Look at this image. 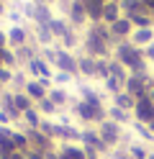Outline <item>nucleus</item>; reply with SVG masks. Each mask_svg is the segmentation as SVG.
<instances>
[{"mask_svg":"<svg viewBox=\"0 0 154 159\" xmlns=\"http://www.w3.org/2000/svg\"><path fill=\"white\" fill-rule=\"evenodd\" d=\"M69 108L80 116V121H85V123H95V126H100L103 121H108V108H105V105H95V103L82 100V98H72Z\"/></svg>","mask_w":154,"mask_h":159,"instance_id":"1","label":"nucleus"},{"mask_svg":"<svg viewBox=\"0 0 154 159\" xmlns=\"http://www.w3.org/2000/svg\"><path fill=\"white\" fill-rule=\"evenodd\" d=\"M82 49H85V54L87 57H92V59H108L110 57V44L105 41L103 36H98V34H85V39H82Z\"/></svg>","mask_w":154,"mask_h":159,"instance_id":"2","label":"nucleus"},{"mask_svg":"<svg viewBox=\"0 0 154 159\" xmlns=\"http://www.w3.org/2000/svg\"><path fill=\"white\" fill-rule=\"evenodd\" d=\"M98 134H100V139H103V141H105V144L113 149V146H118V141H121L123 126H118L116 121H103V123L98 126Z\"/></svg>","mask_w":154,"mask_h":159,"instance_id":"3","label":"nucleus"},{"mask_svg":"<svg viewBox=\"0 0 154 159\" xmlns=\"http://www.w3.org/2000/svg\"><path fill=\"white\" fill-rule=\"evenodd\" d=\"M54 67H57V72H69L72 77H80V69H77V57L72 54V52H67V49H62V46H59V54H57Z\"/></svg>","mask_w":154,"mask_h":159,"instance_id":"4","label":"nucleus"},{"mask_svg":"<svg viewBox=\"0 0 154 159\" xmlns=\"http://www.w3.org/2000/svg\"><path fill=\"white\" fill-rule=\"evenodd\" d=\"M80 141H82V146H92L100 157H103V154H110V146L100 139L98 128H82V139H80Z\"/></svg>","mask_w":154,"mask_h":159,"instance_id":"5","label":"nucleus"},{"mask_svg":"<svg viewBox=\"0 0 154 159\" xmlns=\"http://www.w3.org/2000/svg\"><path fill=\"white\" fill-rule=\"evenodd\" d=\"M133 118H136V123H144V126H149L154 121V103L149 100V95L147 98H139L136 100V108H133Z\"/></svg>","mask_w":154,"mask_h":159,"instance_id":"6","label":"nucleus"},{"mask_svg":"<svg viewBox=\"0 0 154 159\" xmlns=\"http://www.w3.org/2000/svg\"><path fill=\"white\" fill-rule=\"evenodd\" d=\"M67 21H69L72 28L87 23V11H85V3H82V0H72V3H69V8H67Z\"/></svg>","mask_w":154,"mask_h":159,"instance_id":"7","label":"nucleus"},{"mask_svg":"<svg viewBox=\"0 0 154 159\" xmlns=\"http://www.w3.org/2000/svg\"><path fill=\"white\" fill-rule=\"evenodd\" d=\"M28 41H31V34L26 31L23 26H13L8 31V49H13V52L21 49V46H26Z\"/></svg>","mask_w":154,"mask_h":159,"instance_id":"8","label":"nucleus"},{"mask_svg":"<svg viewBox=\"0 0 154 159\" xmlns=\"http://www.w3.org/2000/svg\"><path fill=\"white\" fill-rule=\"evenodd\" d=\"M87 11V21L90 23H103V8H105L108 0H82Z\"/></svg>","mask_w":154,"mask_h":159,"instance_id":"9","label":"nucleus"},{"mask_svg":"<svg viewBox=\"0 0 154 159\" xmlns=\"http://www.w3.org/2000/svg\"><path fill=\"white\" fill-rule=\"evenodd\" d=\"M23 93H26L34 103H41V100H46V98H49V90L39 82V80H28L26 87H23Z\"/></svg>","mask_w":154,"mask_h":159,"instance_id":"10","label":"nucleus"},{"mask_svg":"<svg viewBox=\"0 0 154 159\" xmlns=\"http://www.w3.org/2000/svg\"><path fill=\"white\" fill-rule=\"evenodd\" d=\"M54 11H51V5H36L34 3V16H31V21H34L36 26H49L51 21H54Z\"/></svg>","mask_w":154,"mask_h":159,"instance_id":"11","label":"nucleus"},{"mask_svg":"<svg viewBox=\"0 0 154 159\" xmlns=\"http://www.w3.org/2000/svg\"><path fill=\"white\" fill-rule=\"evenodd\" d=\"M128 41L133 44V46H144L147 49L149 44H154V28H133V34H131V39Z\"/></svg>","mask_w":154,"mask_h":159,"instance_id":"12","label":"nucleus"},{"mask_svg":"<svg viewBox=\"0 0 154 159\" xmlns=\"http://www.w3.org/2000/svg\"><path fill=\"white\" fill-rule=\"evenodd\" d=\"M95 64H98V59H92V57H87V54H80V57H77L80 77H95Z\"/></svg>","mask_w":154,"mask_h":159,"instance_id":"13","label":"nucleus"},{"mask_svg":"<svg viewBox=\"0 0 154 159\" xmlns=\"http://www.w3.org/2000/svg\"><path fill=\"white\" fill-rule=\"evenodd\" d=\"M110 100H113L110 105L121 108V111H128V113H133V108H136V98H131L126 90H123V93H118V95H113Z\"/></svg>","mask_w":154,"mask_h":159,"instance_id":"14","label":"nucleus"},{"mask_svg":"<svg viewBox=\"0 0 154 159\" xmlns=\"http://www.w3.org/2000/svg\"><path fill=\"white\" fill-rule=\"evenodd\" d=\"M118 18H123V11H121V5L118 3H105V8H103V23L110 26V23H116Z\"/></svg>","mask_w":154,"mask_h":159,"instance_id":"15","label":"nucleus"},{"mask_svg":"<svg viewBox=\"0 0 154 159\" xmlns=\"http://www.w3.org/2000/svg\"><path fill=\"white\" fill-rule=\"evenodd\" d=\"M49 100L54 103L57 108H67L72 103V98H69V93L64 90V87H51L49 90Z\"/></svg>","mask_w":154,"mask_h":159,"instance_id":"16","label":"nucleus"},{"mask_svg":"<svg viewBox=\"0 0 154 159\" xmlns=\"http://www.w3.org/2000/svg\"><path fill=\"white\" fill-rule=\"evenodd\" d=\"M34 39H36V44L44 49V46H51V41H54V34H51L49 26H36V28H34Z\"/></svg>","mask_w":154,"mask_h":159,"instance_id":"17","label":"nucleus"},{"mask_svg":"<svg viewBox=\"0 0 154 159\" xmlns=\"http://www.w3.org/2000/svg\"><path fill=\"white\" fill-rule=\"evenodd\" d=\"M41 121H44V118H41L39 108L34 105L31 111H26V113H23V121H21V126H23V128H39V126H41Z\"/></svg>","mask_w":154,"mask_h":159,"instance_id":"18","label":"nucleus"},{"mask_svg":"<svg viewBox=\"0 0 154 159\" xmlns=\"http://www.w3.org/2000/svg\"><path fill=\"white\" fill-rule=\"evenodd\" d=\"M108 121H116L118 126L133 123V121H131V113H128V111H121V108H116V105H108Z\"/></svg>","mask_w":154,"mask_h":159,"instance_id":"19","label":"nucleus"},{"mask_svg":"<svg viewBox=\"0 0 154 159\" xmlns=\"http://www.w3.org/2000/svg\"><path fill=\"white\" fill-rule=\"evenodd\" d=\"M121 11L128 18V16H136V13H147V8H144V0H123Z\"/></svg>","mask_w":154,"mask_h":159,"instance_id":"20","label":"nucleus"},{"mask_svg":"<svg viewBox=\"0 0 154 159\" xmlns=\"http://www.w3.org/2000/svg\"><path fill=\"white\" fill-rule=\"evenodd\" d=\"M13 105H16V111H18L21 116H23V113H26V111H31V108H34L36 103L31 100V98H28L26 93H16V95H13Z\"/></svg>","mask_w":154,"mask_h":159,"instance_id":"21","label":"nucleus"},{"mask_svg":"<svg viewBox=\"0 0 154 159\" xmlns=\"http://www.w3.org/2000/svg\"><path fill=\"white\" fill-rule=\"evenodd\" d=\"M49 28H51V34H54V39H62V36H64L67 31H69V21H67V18H62V16H57L54 18V21H51L49 23Z\"/></svg>","mask_w":154,"mask_h":159,"instance_id":"22","label":"nucleus"},{"mask_svg":"<svg viewBox=\"0 0 154 159\" xmlns=\"http://www.w3.org/2000/svg\"><path fill=\"white\" fill-rule=\"evenodd\" d=\"M128 21L133 28H154V18L149 13H136V16H128Z\"/></svg>","mask_w":154,"mask_h":159,"instance_id":"23","label":"nucleus"},{"mask_svg":"<svg viewBox=\"0 0 154 159\" xmlns=\"http://www.w3.org/2000/svg\"><path fill=\"white\" fill-rule=\"evenodd\" d=\"M110 77H116V80H121V82L126 85V80H128V69L123 67L121 62H116V59H110Z\"/></svg>","mask_w":154,"mask_h":159,"instance_id":"24","label":"nucleus"},{"mask_svg":"<svg viewBox=\"0 0 154 159\" xmlns=\"http://www.w3.org/2000/svg\"><path fill=\"white\" fill-rule=\"evenodd\" d=\"M126 152H128L131 159H149V149L141 146V144H133V141H131V144L126 146Z\"/></svg>","mask_w":154,"mask_h":159,"instance_id":"25","label":"nucleus"},{"mask_svg":"<svg viewBox=\"0 0 154 159\" xmlns=\"http://www.w3.org/2000/svg\"><path fill=\"white\" fill-rule=\"evenodd\" d=\"M59 41H62V49H67V52H72V49H75L77 44H82L80 39H77V34H75V28H69V31H67L64 36H62Z\"/></svg>","mask_w":154,"mask_h":159,"instance_id":"26","label":"nucleus"},{"mask_svg":"<svg viewBox=\"0 0 154 159\" xmlns=\"http://www.w3.org/2000/svg\"><path fill=\"white\" fill-rule=\"evenodd\" d=\"M103 87L110 93V98H113V95H118V93H123V82H121V80H116V77H108L105 82H103Z\"/></svg>","mask_w":154,"mask_h":159,"instance_id":"27","label":"nucleus"},{"mask_svg":"<svg viewBox=\"0 0 154 159\" xmlns=\"http://www.w3.org/2000/svg\"><path fill=\"white\" fill-rule=\"evenodd\" d=\"M131 126H133V131H136V134H141V139H144V141H154V136H152V131H149V126L136 123V121H133Z\"/></svg>","mask_w":154,"mask_h":159,"instance_id":"28","label":"nucleus"},{"mask_svg":"<svg viewBox=\"0 0 154 159\" xmlns=\"http://www.w3.org/2000/svg\"><path fill=\"white\" fill-rule=\"evenodd\" d=\"M36 108H39V113H49V116H54V113L59 111V108L51 103L49 98H46V100H41V103H36Z\"/></svg>","mask_w":154,"mask_h":159,"instance_id":"29","label":"nucleus"},{"mask_svg":"<svg viewBox=\"0 0 154 159\" xmlns=\"http://www.w3.org/2000/svg\"><path fill=\"white\" fill-rule=\"evenodd\" d=\"M72 80H75V77H72L69 72H54V82H57L59 87H67V85H72Z\"/></svg>","mask_w":154,"mask_h":159,"instance_id":"30","label":"nucleus"},{"mask_svg":"<svg viewBox=\"0 0 154 159\" xmlns=\"http://www.w3.org/2000/svg\"><path fill=\"white\" fill-rule=\"evenodd\" d=\"M13 80H16V72H13V69L0 67V85H8V82H13Z\"/></svg>","mask_w":154,"mask_h":159,"instance_id":"31","label":"nucleus"},{"mask_svg":"<svg viewBox=\"0 0 154 159\" xmlns=\"http://www.w3.org/2000/svg\"><path fill=\"white\" fill-rule=\"evenodd\" d=\"M8 18H10V21H13L16 26H23V18H26V16H23V13H18V11H10V13H8Z\"/></svg>","mask_w":154,"mask_h":159,"instance_id":"32","label":"nucleus"},{"mask_svg":"<svg viewBox=\"0 0 154 159\" xmlns=\"http://www.w3.org/2000/svg\"><path fill=\"white\" fill-rule=\"evenodd\" d=\"M144 59H147L149 64H154V44H149L147 49H144Z\"/></svg>","mask_w":154,"mask_h":159,"instance_id":"33","label":"nucleus"},{"mask_svg":"<svg viewBox=\"0 0 154 159\" xmlns=\"http://www.w3.org/2000/svg\"><path fill=\"white\" fill-rule=\"evenodd\" d=\"M26 157H28V159H46V154H44V152H36V149H28Z\"/></svg>","mask_w":154,"mask_h":159,"instance_id":"34","label":"nucleus"},{"mask_svg":"<svg viewBox=\"0 0 154 159\" xmlns=\"http://www.w3.org/2000/svg\"><path fill=\"white\" fill-rule=\"evenodd\" d=\"M110 159H131V157H128L126 149H123V152H110Z\"/></svg>","mask_w":154,"mask_h":159,"instance_id":"35","label":"nucleus"},{"mask_svg":"<svg viewBox=\"0 0 154 159\" xmlns=\"http://www.w3.org/2000/svg\"><path fill=\"white\" fill-rule=\"evenodd\" d=\"M0 49H8V34L0 31Z\"/></svg>","mask_w":154,"mask_h":159,"instance_id":"36","label":"nucleus"},{"mask_svg":"<svg viewBox=\"0 0 154 159\" xmlns=\"http://www.w3.org/2000/svg\"><path fill=\"white\" fill-rule=\"evenodd\" d=\"M144 8H147V13H154V0H144Z\"/></svg>","mask_w":154,"mask_h":159,"instance_id":"37","label":"nucleus"},{"mask_svg":"<svg viewBox=\"0 0 154 159\" xmlns=\"http://www.w3.org/2000/svg\"><path fill=\"white\" fill-rule=\"evenodd\" d=\"M31 3H36V5H51V3H57V0H31Z\"/></svg>","mask_w":154,"mask_h":159,"instance_id":"38","label":"nucleus"},{"mask_svg":"<svg viewBox=\"0 0 154 159\" xmlns=\"http://www.w3.org/2000/svg\"><path fill=\"white\" fill-rule=\"evenodd\" d=\"M5 8H8V3H3V0H0V16L5 13Z\"/></svg>","mask_w":154,"mask_h":159,"instance_id":"39","label":"nucleus"},{"mask_svg":"<svg viewBox=\"0 0 154 159\" xmlns=\"http://www.w3.org/2000/svg\"><path fill=\"white\" fill-rule=\"evenodd\" d=\"M149 100L154 103V87H152V90H149Z\"/></svg>","mask_w":154,"mask_h":159,"instance_id":"40","label":"nucleus"},{"mask_svg":"<svg viewBox=\"0 0 154 159\" xmlns=\"http://www.w3.org/2000/svg\"><path fill=\"white\" fill-rule=\"evenodd\" d=\"M149 131H152V136H154V121H152V123H149Z\"/></svg>","mask_w":154,"mask_h":159,"instance_id":"41","label":"nucleus"},{"mask_svg":"<svg viewBox=\"0 0 154 159\" xmlns=\"http://www.w3.org/2000/svg\"><path fill=\"white\" fill-rule=\"evenodd\" d=\"M110 3H118V5H121V3H123V0H110Z\"/></svg>","mask_w":154,"mask_h":159,"instance_id":"42","label":"nucleus"},{"mask_svg":"<svg viewBox=\"0 0 154 159\" xmlns=\"http://www.w3.org/2000/svg\"><path fill=\"white\" fill-rule=\"evenodd\" d=\"M149 159H154V152H149Z\"/></svg>","mask_w":154,"mask_h":159,"instance_id":"43","label":"nucleus"},{"mask_svg":"<svg viewBox=\"0 0 154 159\" xmlns=\"http://www.w3.org/2000/svg\"><path fill=\"white\" fill-rule=\"evenodd\" d=\"M3 3H8V0H3Z\"/></svg>","mask_w":154,"mask_h":159,"instance_id":"44","label":"nucleus"},{"mask_svg":"<svg viewBox=\"0 0 154 159\" xmlns=\"http://www.w3.org/2000/svg\"><path fill=\"white\" fill-rule=\"evenodd\" d=\"M0 87H3V85H0Z\"/></svg>","mask_w":154,"mask_h":159,"instance_id":"45","label":"nucleus"},{"mask_svg":"<svg viewBox=\"0 0 154 159\" xmlns=\"http://www.w3.org/2000/svg\"><path fill=\"white\" fill-rule=\"evenodd\" d=\"M152 77H154V75H152Z\"/></svg>","mask_w":154,"mask_h":159,"instance_id":"46","label":"nucleus"}]
</instances>
